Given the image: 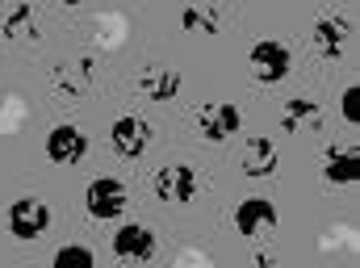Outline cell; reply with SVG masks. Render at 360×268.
Instances as JSON below:
<instances>
[{
    "label": "cell",
    "mask_w": 360,
    "mask_h": 268,
    "mask_svg": "<svg viewBox=\"0 0 360 268\" xmlns=\"http://www.w3.org/2000/svg\"><path fill=\"white\" fill-rule=\"evenodd\" d=\"M248 63H252V76H256L260 84H281V80L289 76V68H293V55H289V46H285V42L260 38V42L252 46Z\"/></svg>",
    "instance_id": "obj_1"
},
{
    "label": "cell",
    "mask_w": 360,
    "mask_h": 268,
    "mask_svg": "<svg viewBox=\"0 0 360 268\" xmlns=\"http://www.w3.org/2000/svg\"><path fill=\"white\" fill-rule=\"evenodd\" d=\"M46 226H51V205L42 201V197H17L13 205H8V231L17 235V239H38V235H46Z\"/></svg>",
    "instance_id": "obj_2"
},
{
    "label": "cell",
    "mask_w": 360,
    "mask_h": 268,
    "mask_svg": "<svg viewBox=\"0 0 360 268\" xmlns=\"http://www.w3.org/2000/svg\"><path fill=\"white\" fill-rule=\"evenodd\" d=\"M151 134H155V130H151L143 117H134V113H122V117L109 126V147H113L122 160H139V155L147 151Z\"/></svg>",
    "instance_id": "obj_3"
},
{
    "label": "cell",
    "mask_w": 360,
    "mask_h": 268,
    "mask_svg": "<svg viewBox=\"0 0 360 268\" xmlns=\"http://www.w3.org/2000/svg\"><path fill=\"white\" fill-rule=\"evenodd\" d=\"M239 109L231 101H205L197 109V130L210 139V143H226L231 134H239Z\"/></svg>",
    "instance_id": "obj_4"
},
{
    "label": "cell",
    "mask_w": 360,
    "mask_h": 268,
    "mask_svg": "<svg viewBox=\"0 0 360 268\" xmlns=\"http://www.w3.org/2000/svg\"><path fill=\"white\" fill-rule=\"evenodd\" d=\"M84 205H89L92 218H101V222L117 218L126 210V184L113 180V177H96L89 184V193H84Z\"/></svg>",
    "instance_id": "obj_5"
},
{
    "label": "cell",
    "mask_w": 360,
    "mask_h": 268,
    "mask_svg": "<svg viewBox=\"0 0 360 268\" xmlns=\"http://www.w3.org/2000/svg\"><path fill=\"white\" fill-rule=\"evenodd\" d=\"M155 231H147V226H139V222H130V226H122L117 235H113V256L117 260H134V264H143V260H155Z\"/></svg>",
    "instance_id": "obj_6"
},
{
    "label": "cell",
    "mask_w": 360,
    "mask_h": 268,
    "mask_svg": "<svg viewBox=\"0 0 360 268\" xmlns=\"http://www.w3.org/2000/svg\"><path fill=\"white\" fill-rule=\"evenodd\" d=\"M46 155L55 160V164H80L84 155H89V134H80L76 126H51V134H46Z\"/></svg>",
    "instance_id": "obj_7"
},
{
    "label": "cell",
    "mask_w": 360,
    "mask_h": 268,
    "mask_svg": "<svg viewBox=\"0 0 360 268\" xmlns=\"http://www.w3.org/2000/svg\"><path fill=\"white\" fill-rule=\"evenodd\" d=\"M193 193H197V172H193L188 164H168V168L155 177V197H160V201L184 205V201H193Z\"/></svg>",
    "instance_id": "obj_8"
},
{
    "label": "cell",
    "mask_w": 360,
    "mask_h": 268,
    "mask_svg": "<svg viewBox=\"0 0 360 268\" xmlns=\"http://www.w3.org/2000/svg\"><path fill=\"white\" fill-rule=\"evenodd\" d=\"M235 226H239V235H248V239H256V235H264L276 226V210H272V201L264 197H248V201H239V210H235Z\"/></svg>",
    "instance_id": "obj_9"
},
{
    "label": "cell",
    "mask_w": 360,
    "mask_h": 268,
    "mask_svg": "<svg viewBox=\"0 0 360 268\" xmlns=\"http://www.w3.org/2000/svg\"><path fill=\"white\" fill-rule=\"evenodd\" d=\"M348 38H352L348 17H335V13H331V17H319V21H314V51H319V55H327V59L344 55Z\"/></svg>",
    "instance_id": "obj_10"
},
{
    "label": "cell",
    "mask_w": 360,
    "mask_h": 268,
    "mask_svg": "<svg viewBox=\"0 0 360 268\" xmlns=\"http://www.w3.org/2000/svg\"><path fill=\"white\" fill-rule=\"evenodd\" d=\"M180 84H184L180 72L176 68H164V63H151V68L139 72V89H143L147 101H176Z\"/></svg>",
    "instance_id": "obj_11"
},
{
    "label": "cell",
    "mask_w": 360,
    "mask_h": 268,
    "mask_svg": "<svg viewBox=\"0 0 360 268\" xmlns=\"http://www.w3.org/2000/svg\"><path fill=\"white\" fill-rule=\"evenodd\" d=\"M323 177L331 184H356L360 180V151L356 147H327L323 151Z\"/></svg>",
    "instance_id": "obj_12"
},
{
    "label": "cell",
    "mask_w": 360,
    "mask_h": 268,
    "mask_svg": "<svg viewBox=\"0 0 360 268\" xmlns=\"http://www.w3.org/2000/svg\"><path fill=\"white\" fill-rule=\"evenodd\" d=\"M281 168V151H276V143L272 139H248V147H243V177H272Z\"/></svg>",
    "instance_id": "obj_13"
},
{
    "label": "cell",
    "mask_w": 360,
    "mask_h": 268,
    "mask_svg": "<svg viewBox=\"0 0 360 268\" xmlns=\"http://www.w3.org/2000/svg\"><path fill=\"white\" fill-rule=\"evenodd\" d=\"M92 72H96V59H72V63H63V68L51 72V84L63 96H80L92 84Z\"/></svg>",
    "instance_id": "obj_14"
},
{
    "label": "cell",
    "mask_w": 360,
    "mask_h": 268,
    "mask_svg": "<svg viewBox=\"0 0 360 268\" xmlns=\"http://www.w3.org/2000/svg\"><path fill=\"white\" fill-rule=\"evenodd\" d=\"M319 122H323V109H319V101H310V96H293V101L285 105V113H281V130H285V134H297V130L319 126Z\"/></svg>",
    "instance_id": "obj_15"
},
{
    "label": "cell",
    "mask_w": 360,
    "mask_h": 268,
    "mask_svg": "<svg viewBox=\"0 0 360 268\" xmlns=\"http://www.w3.org/2000/svg\"><path fill=\"white\" fill-rule=\"evenodd\" d=\"M180 25H184L188 34H218L222 13H218V8H184V13H180Z\"/></svg>",
    "instance_id": "obj_16"
},
{
    "label": "cell",
    "mask_w": 360,
    "mask_h": 268,
    "mask_svg": "<svg viewBox=\"0 0 360 268\" xmlns=\"http://www.w3.org/2000/svg\"><path fill=\"white\" fill-rule=\"evenodd\" d=\"M4 34H8V38H21V34H25V38H38V34H34V8H30V4L13 8V13L4 17Z\"/></svg>",
    "instance_id": "obj_17"
},
{
    "label": "cell",
    "mask_w": 360,
    "mask_h": 268,
    "mask_svg": "<svg viewBox=\"0 0 360 268\" xmlns=\"http://www.w3.org/2000/svg\"><path fill=\"white\" fill-rule=\"evenodd\" d=\"M55 268H96L89 248H80V243H72V248H59L55 252Z\"/></svg>",
    "instance_id": "obj_18"
},
{
    "label": "cell",
    "mask_w": 360,
    "mask_h": 268,
    "mask_svg": "<svg viewBox=\"0 0 360 268\" xmlns=\"http://www.w3.org/2000/svg\"><path fill=\"white\" fill-rule=\"evenodd\" d=\"M340 113H344L348 126H360V84L344 89V105H340Z\"/></svg>",
    "instance_id": "obj_19"
},
{
    "label": "cell",
    "mask_w": 360,
    "mask_h": 268,
    "mask_svg": "<svg viewBox=\"0 0 360 268\" xmlns=\"http://www.w3.org/2000/svg\"><path fill=\"white\" fill-rule=\"evenodd\" d=\"M256 264H260V268H272V264H276V256H269V252H260V256H256Z\"/></svg>",
    "instance_id": "obj_20"
}]
</instances>
